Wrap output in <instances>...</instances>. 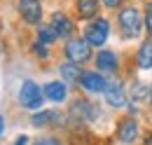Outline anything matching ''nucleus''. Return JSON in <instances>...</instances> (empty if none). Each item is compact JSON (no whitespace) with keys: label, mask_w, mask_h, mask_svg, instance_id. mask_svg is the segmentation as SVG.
I'll list each match as a JSON object with an SVG mask.
<instances>
[{"label":"nucleus","mask_w":152,"mask_h":145,"mask_svg":"<svg viewBox=\"0 0 152 145\" xmlns=\"http://www.w3.org/2000/svg\"><path fill=\"white\" fill-rule=\"evenodd\" d=\"M80 84H82V89L89 91V94H101V91H105V87H108V82H105V77L101 72H82Z\"/></svg>","instance_id":"8"},{"label":"nucleus","mask_w":152,"mask_h":145,"mask_svg":"<svg viewBox=\"0 0 152 145\" xmlns=\"http://www.w3.org/2000/svg\"><path fill=\"white\" fill-rule=\"evenodd\" d=\"M56 37L58 35L54 33L52 26H40V28H38V42H40V45H52Z\"/></svg>","instance_id":"18"},{"label":"nucleus","mask_w":152,"mask_h":145,"mask_svg":"<svg viewBox=\"0 0 152 145\" xmlns=\"http://www.w3.org/2000/svg\"><path fill=\"white\" fill-rule=\"evenodd\" d=\"M33 145H61V143H58L56 138H38Z\"/></svg>","instance_id":"20"},{"label":"nucleus","mask_w":152,"mask_h":145,"mask_svg":"<svg viewBox=\"0 0 152 145\" xmlns=\"http://www.w3.org/2000/svg\"><path fill=\"white\" fill-rule=\"evenodd\" d=\"M28 143V136H19V138H17V143L14 145H26Z\"/></svg>","instance_id":"23"},{"label":"nucleus","mask_w":152,"mask_h":145,"mask_svg":"<svg viewBox=\"0 0 152 145\" xmlns=\"http://www.w3.org/2000/svg\"><path fill=\"white\" fill-rule=\"evenodd\" d=\"M136 61H138V68H143V70H150L152 68V37L145 40V42L138 47Z\"/></svg>","instance_id":"13"},{"label":"nucleus","mask_w":152,"mask_h":145,"mask_svg":"<svg viewBox=\"0 0 152 145\" xmlns=\"http://www.w3.org/2000/svg\"><path fill=\"white\" fill-rule=\"evenodd\" d=\"M145 31H148L150 37H152V2L145 5Z\"/></svg>","instance_id":"19"},{"label":"nucleus","mask_w":152,"mask_h":145,"mask_svg":"<svg viewBox=\"0 0 152 145\" xmlns=\"http://www.w3.org/2000/svg\"><path fill=\"white\" fill-rule=\"evenodd\" d=\"M58 70H61V77H63L66 82H70V84H75V82L82 80V68L75 66V63H70V61H68V63H63Z\"/></svg>","instance_id":"15"},{"label":"nucleus","mask_w":152,"mask_h":145,"mask_svg":"<svg viewBox=\"0 0 152 145\" xmlns=\"http://www.w3.org/2000/svg\"><path fill=\"white\" fill-rule=\"evenodd\" d=\"M103 94H105V103L108 105H113V108H124L126 105V91H124V87L119 82H108Z\"/></svg>","instance_id":"7"},{"label":"nucleus","mask_w":152,"mask_h":145,"mask_svg":"<svg viewBox=\"0 0 152 145\" xmlns=\"http://www.w3.org/2000/svg\"><path fill=\"white\" fill-rule=\"evenodd\" d=\"M108 35H110V21H108V19H94V21H89V26L84 28V40L89 42V47L105 45Z\"/></svg>","instance_id":"3"},{"label":"nucleus","mask_w":152,"mask_h":145,"mask_svg":"<svg viewBox=\"0 0 152 145\" xmlns=\"http://www.w3.org/2000/svg\"><path fill=\"white\" fill-rule=\"evenodd\" d=\"M143 145H152V133H145V138H143Z\"/></svg>","instance_id":"24"},{"label":"nucleus","mask_w":152,"mask_h":145,"mask_svg":"<svg viewBox=\"0 0 152 145\" xmlns=\"http://www.w3.org/2000/svg\"><path fill=\"white\" fill-rule=\"evenodd\" d=\"M98 12V0H77V14L82 19H94Z\"/></svg>","instance_id":"16"},{"label":"nucleus","mask_w":152,"mask_h":145,"mask_svg":"<svg viewBox=\"0 0 152 145\" xmlns=\"http://www.w3.org/2000/svg\"><path fill=\"white\" fill-rule=\"evenodd\" d=\"M2 127H5V117L0 115V133H2Z\"/></svg>","instance_id":"25"},{"label":"nucleus","mask_w":152,"mask_h":145,"mask_svg":"<svg viewBox=\"0 0 152 145\" xmlns=\"http://www.w3.org/2000/svg\"><path fill=\"white\" fill-rule=\"evenodd\" d=\"M19 14L26 23H38L40 17H42L40 0H19Z\"/></svg>","instance_id":"6"},{"label":"nucleus","mask_w":152,"mask_h":145,"mask_svg":"<svg viewBox=\"0 0 152 145\" xmlns=\"http://www.w3.org/2000/svg\"><path fill=\"white\" fill-rule=\"evenodd\" d=\"M98 110L91 101H84V98H77L70 103V110H68V119L75 122V124H87V122H94Z\"/></svg>","instance_id":"2"},{"label":"nucleus","mask_w":152,"mask_h":145,"mask_svg":"<svg viewBox=\"0 0 152 145\" xmlns=\"http://www.w3.org/2000/svg\"><path fill=\"white\" fill-rule=\"evenodd\" d=\"M42 101H45L42 89H40L33 80H26V82L21 84V89H19V103L28 110H35V108L42 105Z\"/></svg>","instance_id":"5"},{"label":"nucleus","mask_w":152,"mask_h":145,"mask_svg":"<svg viewBox=\"0 0 152 145\" xmlns=\"http://www.w3.org/2000/svg\"><path fill=\"white\" fill-rule=\"evenodd\" d=\"M117 56H115V52H108V49H103V52H98V56H96V68H98V72L103 75V72H115L117 70Z\"/></svg>","instance_id":"11"},{"label":"nucleus","mask_w":152,"mask_h":145,"mask_svg":"<svg viewBox=\"0 0 152 145\" xmlns=\"http://www.w3.org/2000/svg\"><path fill=\"white\" fill-rule=\"evenodd\" d=\"M63 117H61V112H56V110H42V112H35L33 115V124L35 127H47V124H58Z\"/></svg>","instance_id":"14"},{"label":"nucleus","mask_w":152,"mask_h":145,"mask_svg":"<svg viewBox=\"0 0 152 145\" xmlns=\"http://www.w3.org/2000/svg\"><path fill=\"white\" fill-rule=\"evenodd\" d=\"M35 54H38L40 59H47V49H45V45H40V42H35Z\"/></svg>","instance_id":"21"},{"label":"nucleus","mask_w":152,"mask_h":145,"mask_svg":"<svg viewBox=\"0 0 152 145\" xmlns=\"http://www.w3.org/2000/svg\"><path fill=\"white\" fill-rule=\"evenodd\" d=\"M150 101H152V89H150Z\"/></svg>","instance_id":"26"},{"label":"nucleus","mask_w":152,"mask_h":145,"mask_svg":"<svg viewBox=\"0 0 152 145\" xmlns=\"http://www.w3.org/2000/svg\"><path fill=\"white\" fill-rule=\"evenodd\" d=\"M117 21H119V28H122L124 37H138L140 31H143V19H140L138 7H124L119 12Z\"/></svg>","instance_id":"1"},{"label":"nucleus","mask_w":152,"mask_h":145,"mask_svg":"<svg viewBox=\"0 0 152 145\" xmlns=\"http://www.w3.org/2000/svg\"><path fill=\"white\" fill-rule=\"evenodd\" d=\"M150 98V89H148V84L145 82H133L131 87V101L133 103H145Z\"/></svg>","instance_id":"17"},{"label":"nucleus","mask_w":152,"mask_h":145,"mask_svg":"<svg viewBox=\"0 0 152 145\" xmlns=\"http://www.w3.org/2000/svg\"><path fill=\"white\" fill-rule=\"evenodd\" d=\"M101 2H103L105 7H110V10H115V7H119V5L124 2V0H101Z\"/></svg>","instance_id":"22"},{"label":"nucleus","mask_w":152,"mask_h":145,"mask_svg":"<svg viewBox=\"0 0 152 145\" xmlns=\"http://www.w3.org/2000/svg\"><path fill=\"white\" fill-rule=\"evenodd\" d=\"M117 136H119L122 143H133L138 138V122L133 117H124L117 127Z\"/></svg>","instance_id":"9"},{"label":"nucleus","mask_w":152,"mask_h":145,"mask_svg":"<svg viewBox=\"0 0 152 145\" xmlns=\"http://www.w3.org/2000/svg\"><path fill=\"white\" fill-rule=\"evenodd\" d=\"M49 26L54 28V33H56L58 37H70V35H73V31H75L73 21L66 17V14H61V12H56V14L52 17V23H49Z\"/></svg>","instance_id":"10"},{"label":"nucleus","mask_w":152,"mask_h":145,"mask_svg":"<svg viewBox=\"0 0 152 145\" xmlns=\"http://www.w3.org/2000/svg\"><path fill=\"white\" fill-rule=\"evenodd\" d=\"M66 56H68L70 63L82 66V63H87V61L91 59V47H89V42H87L84 37H73V40H68V45H66Z\"/></svg>","instance_id":"4"},{"label":"nucleus","mask_w":152,"mask_h":145,"mask_svg":"<svg viewBox=\"0 0 152 145\" xmlns=\"http://www.w3.org/2000/svg\"><path fill=\"white\" fill-rule=\"evenodd\" d=\"M42 96L49 98V101H54V103H61V101H66L68 89H66L63 82H47L45 89H42Z\"/></svg>","instance_id":"12"}]
</instances>
